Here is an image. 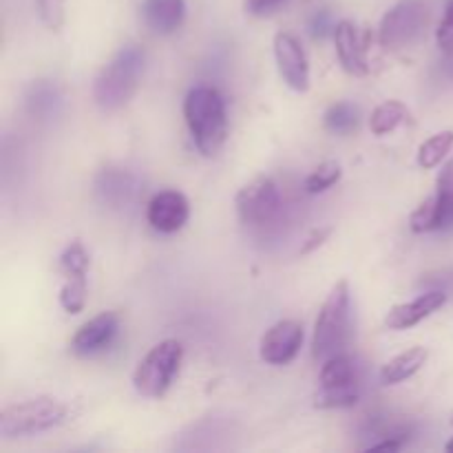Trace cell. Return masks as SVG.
Listing matches in <instances>:
<instances>
[{
    "label": "cell",
    "mask_w": 453,
    "mask_h": 453,
    "mask_svg": "<svg viewBox=\"0 0 453 453\" xmlns=\"http://www.w3.org/2000/svg\"><path fill=\"white\" fill-rule=\"evenodd\" d=\"M40 16L47 22V27L58 29L62 25V16H65V0H38Z\"/></svg>",
    "instance_id": "83f0119b"
},
{
    "label": "cell",
    "mask_w": 453,
    "mask_h": 453,
    "mask_svg": "<svg viewBox=\"0 0 453 453\" xmlns=\"http://www.w3.org/2000/svg\"><path fill=\"white\" fill-rule=\"evenodd\" d=\"M436 42L442 53L453 56V0H449V4L445 9V16H442L441 25H438Z\"/></svg>",
    "instance_id": "4316f807"
},
{
    "label": "cell",
    "mask_w": 453,
    "mask_h": 453,
    "mask_svg": "<svg viewBox=\"0 0 453 453\" xmlns=\"http://www.w3.org/2000/svg\"><path fill=\"white\" fill-rule=\"evenodd\" d=\"M274 60H277V69L281 73L283 82L292 88V91L305 93L310 88V65L308 56H305L303 47L296 40V35L281 31L274 35Z\"/></svg>",
    "instance_id": "9c48e42d"
},
{
    "label": "cell",
    "mask_w": 453,
    "mask_h": 453,
    "mask_svg": "<svg viewBox=\"0 0 453 453\" xmlns=\"http://www.w3.org/2000/svg\"><path fill=\"white\" fill-rule=\"evenodd\" d=\"M137 180L124 168H104L96 177V195L111 208H122L137 195Z\"/></svg>",
    "instance_id": "9a60e30c"
},
{
    "label": "cell",
    "mask_w": 453,
    "mask_h": 453,
    "mask_svg": "<svg viewBox=\"0 0 453 453\" xmlns=\"http://www.w3.org/2000/svg\"><path fill=\"white\" fill-rule=\"evenodd\" d=\"M142 18L153 34L171 35L184 25L186 3L184 0H144Z\"/></svg>",
    "instance_id": "2e32d148"
},
{
    "label": "cell",
    "mask_w": 453,
    "mask_h": 453,
    "mask_svg": "<svg viewBox=\"0 0 453 453\" xmlns=\"http://www.w3.org/2000/svg\"><path fill=\"white\" fill-rule=\"evenodd\" d=\"M453 226V159L442 166L436 181V195L425 199L410 217L414 233H434Z\"/></svg>",
    "instance_id": "52a82bcc"
},
{
    "label": "cell",
    "mask_w": 453,
    "mask_h": 453,
    "mask_svg": "<svg viewBox=\"0 0 453 453\" xmlns=\"http://www.w3.org/2000/svg\"><path fill=\"white\" fill-rule=\"evenodd\" d=\"M349 339V286L339 281L327 295L312 334V357L317 361L343 352Z\"/></svg>",
    "instance_id": "3957f363"
},
{
    "label": "cell",
    "mask_w": 453,
    "mask_h": 453,
    "mask_svg": "<svg viewBox=\"0 0 453 453\" xmlns=\"http://www.w3.org/2000/svg\"><path fill=\"white\" fill-rule=\"evenodd\" d=\"M445 449H447V451H453V438H451L449 442H447V445H445Z\"/></svg>",
    "instance_id": "1f68e13d"
},
{
    "label": "cell",
    "mask_w": 453,
    "mask_h": 453,
    "mask_svg": "<svg viewBox=\"0 0 453 453\" xmlns=\"http://www.w3.org/2000/svg\"><path fill=\"white\" fill-rule=\"evenodd\" d=\"M66 416H69V407L56 398L40 396L25 403H16V405H9L0 411V436H35V434L49 432V429L65 423Z\"/></svg>",
    "instance_id": "277c9868"
},
{
    "label": "cell",
    "mask_w": 453,
    "mask_h": 453,
    "mask_svg": "<svg viewBox=\"0 0 453 453\" xmlns=\"http://www.w3.org/2000/svg\"><path fill=\"white\" fill-rule=\"evenodd\" d=\"M323 124L330 133L336 135H348V133L357 131L358 127V109L352 102H336L323 115Z\"/></svg>",
    "instance_id": "603a6c76"
},
{
    "label": "cell",
    "mask_w": 453,
    "mask_h": 453,
    "mask_svg": "<svg viewBox=\"0 0 453 453\" xmlns=\"http://www.w3.org/2000/svg\"><path fill=\"white\" fill-rule=\"evenodd\" d=\"M429 20L425 0H398L383 16L379 27V42L388 51L411 47L423 35Z\"/></svg>",
    "instance_id": "8992f818"
},
{
    "label": "cell",
    "mask_w": 453,
    "mask_h": 453,
    "mask_svg": "<svg viewBox=\"0 0 453 453\" xmlns=\"http://www.w3.org/2000/svg\"><path fill=\"white\" fill-rule=\"evenodd\" d=\"M234 203H237L239 219L255 228L270 224L281 212V195L270 177H255L252 181H248L237 193Z\"/></svg>",
    "instance_id": "ba28073f"
},
{
    "label": "cell",
    "mask_w": 453,
    "mask_h": 453,
    "mask_svg": "<svg viewBox=\"0 0 453 453\" xmlns=\"http://www.w3.org/2000/svg\"><path fill=\"white\" fill-rule=\"evenodd\" d=\"M429 352L425 348H411L407 352L398 354L392 361L385 363L383 370H380V383L383 385H398L403 380L411 379L414 374H418L420 367L427 363Z\"/></svg>",
    "instance_id": "d6986e66"
},
{
    "label": "cell",
    "mask_w": 453,
    "mask_h": 453,
    "mask_svg": "<svg viewBox=\"0 0 453 453\" xmlns=\"http://www.w3.org/2000/svg\"><path fill=\"white\" fill-rule=\"evenodd\" d=\"M336 29V22L332 20V13L330 12H319L317 16L310 20V34L314 38H326V35H334Z\"/></svg>",
    "instance_id": "f1b7e54d"
},
{
    "label": "cell",
    "mask_w": 453,
    "mask_h": 453,
    "mask_svg": "<svg viewBox=\"0 0 453 453\" xmlns=\"http://www.w3.org/2000/svg\"><path fill=\"white\" fill-rule=\"evenodd\" d=\"M319 385H321V389H341L358 385L357 363H354V358L345 352L326 358L321 367V374H319Z\"/></svg>",
    "instance_id": "ac0fdd59"
},
{
    "label": "cell",
    "mask_w": 453,
    "mask_h": 453,
    "mask_svg": "<svg viewBox=\"0 0 453 453\" xmlns=\"http://www.w3.org/2000/svg\"><path fill=\"white\" fill-rule=\"evenodd\" d=\"M453 149V131H441L425 140L418 149V166L429 171L436 168Z\"/></svg>",
    "instance_id": "44dd1931"
},
{
    "label": "cell",
    "mask_w": 453,
    "mask_h": 453,
    "mask_svg": "<svg viewBox=\"0 0 453 453\" xmlns=\"http://www.w3.org/2000/svg\"><path fill=\"white\" fill-rule=\"evenodd\" d=\"M301 345H303V326L296 321H279L261 336L259 357L268 365L281 367L295 361Z\"/></svg>",
    "instance_id": "30bf717a"
},
{
    "label": "cell",
    "mask_w": 453,
    "mask_h": 453,
    "mask_svg": "<svg viewBox=\"0 0 453 453\" xmlns=\"http://www.w3.org/2000/svg\"><path fill=\"white\" fill-rule=\"evenodd\" d=\"M286 0H246V12L252 16H268L279 9Z\"/></svg>",
    "instance_id": "f546056e"
},
{
    "label": "cell",
    "mask_w": 453,
    "mask_h": 453,
    "mask_svg": "<svg viewBox=\"0 0 453 453\" xmlns=\"http://www.w3.org/2000/svg\"><path fill=\"white\" fill-rule=\"evenodd\" d=\"M447 303V295L441 290H432L420 295L418 299L410 301V303H398L385 317V326L389 330H410V327L418 326L420 321H425L427 317H432L434 312L442 308Z\"/></svg>",
    "instance_id": "5bb4252c"
},
{
    "label": "cell",
    "mask_w": 453,
    "mask_h": 453,
    "mask_svg": "<svg viewBox=\"0 0 453 453\" xmlns=\"http://www.w3.org/2000/svg\"><path fill=\"white\" fill-rule=\"evenodd\" d=\"M334 44H336V56H339V62L345 69V73L354 75V78H363V75L370 73L365 40L358 35V29L352 25V22L349 20L336 22Z\"/></svg>",
    "instance_id": "4fadbf2b"
},
{
    "label": "cell",
    "mask_w": 453,
    "mask_h": 453,
    "mask_svg": "<svg viewBox=\"0 0 453 453\" xmlns=\"http://www.w3.org/2000/svg\"><path fill=\"white\" fill-rule=\"evenodd\" d=\"M407 118H410V111L403 102L388 100L372 111L370 128L374 135H388V133L396 131L403 122H407Z\"/></svg>",
    "instance_id": "ffe728a7"
},
{
    "label": "cell",
    "mask_w": 453,
    "mask_h": 453,
    "mask_svg": "<svg viewBox=\"0 0 453 453\" xmlns=\"http://www.w3.org/2000/svg\"><path fill=\"white\" fill-rule=\"evenodd\" d=\"M361 398V388L352 385V388L341 389H319L314 396V407L317 410H343V407H354Z\"/></svg>",
    "instance_id": "cb8c5ba5"
},
{
    "label": "cell",
    "mask_w": 453,
    "mask_h": 453,
    "mask_svg": "<svg viewBox=\"0 0 453 453\" xmlns=\"http://www.w3.org/2000/svg\"><path fill=\"white\" fill-rule=\"evenodd\" d=\"M341 175H343V171H341L339 162L319 164V166L310 173L308 180H305V190H308L310 195L326 193V190H330L332 186L341 180Z\"/></svg>",
    "instance_id": "d4e9b609"
},
{
    "label": "cell",
    "mask_w": 453,
    "mask_h": 453,
    "mask_svg": "<svg viewBox=\"0 0 453 453\" xmlns=\"http://www.w3.org/2000/svg\"><path fill=\"white\" fill-rule=\"evenodd\" d=\"M146 53L137 44H127L97 73L93 82V100L104 113H113L135 97L144 75Z\"/></svg>",
    "instance_id": "6da1fadb"
},
{
    "label": "cell",
    "mask_w": 453,
    "mask_h": 453,
    "mask_svg": "<svg viewBox=\"0 0 453 453\" xmlns=\"http://www.w3.org/2000/svg\"><path fill=\"white\" fill-rule=\"evenodd\" d=\"M190 217V203L180 190H162L146 206V219L150 228L162 234H173L186 226Z\"/></svg>",
    "instance_id": "7c38bea8"
},
{
    "label": "cell",
    "mask_w": 453,
    "mask_h": 453,
    "mask_svg": "<svg viewBox=\"0 0 453 453\" xmlns=\"http://www.w3.org/2000/svg\"><path fill=\"white\" fill-rule=\"evenodd\" d=\"M87 274H65V283L60 288V305L65 308V312L78 314L82 312L84 305H87Z\"/></svg>",
    "instance_id": "7402d4cb"
},
{
    "label": "cell",
    "mask_w": 453,
    "mask_h": 453,
    "mask_svg": "<svg viewBox=\"0 0 453 453\" xmlns=\"http://www.w3.org/2000/svg\"><path fill=\"white\" fill-rule=\"evenodd\" d=\"M62 93L51 80H38L29 87L27 93V111L35 119H51L60 113Z\"/></svg>",
    "instance_id": "e0dca14e"
},
{
    "label": "cell",
    "mask_w": 453,
    "mask_h": 453,
    "mask_svg": "<svg viewBox=\"0 0 453 453\" xmlns=\"http://www.w3.org/2000/svg\"><path fill=\"white\" fill-rule=\"evenodd\" d=\"M184 361V345L166 339L155 345L133 372V388L144 398H162L171 389Z\"/></svg>",
    "instance_id": "5b68a950"
},
{
    "label": "cell",
    "mask_w": 453,
    "mask_h": 453,
    "mask_svg": "<svg viewBox=\"0 0 453 453\" xmlns=\"http://www.w3.org/2000/svg\"><path fill=\"white\" fill-rule=\"evenodd\" d=\"M88 252L80 242H71L60 255V270L65 274H87L88 273Z\"/></svg>",
    "instance_id": "484cf974"
},
{
    "label": "cell",
    "mask_w": 453,
    "mask_h": 453,
    "mask_svg": "<svg viewBox=\"0 0 453 453\" xmlns=\"http://www.w3.org/2000/svg\"><path fill=\"white\" fill-rule=\"evenodd\" d=\"M119 330V319L115 312H100L93 317L91 321L84 323L71 339L69 349L71 354L80 358L96 357V354L104 352L111 343L115 341Z\"/></svg>",
    "instance_id": "8fae6325"
},
{
    "label": "cell",
    "mask_w": 453,
    "mask_h": 453,
    "mask_svg": "<svg viewBox=\"0 0 453 453\" xmlns=\"http://www.w3.org/2000/svg\"><path fill=\"white\" fill-rule=\"evenodd\" d=\"M184 118L199 153L203 157H217L228 137V118L221 93L212 87L190 88L184 100Z\"/></svg>",
    "instance_id": "7a4b0ae2"
},
{
    "label": "cell",
    "mask_w": 453,
    "mask_h": 453,
    "mask_svg": "<svg viewBox=\"0 0 453 453\" xmlns=\"http://www.w3.org/2000/svg\"><path fill=\"white\" fill-rule=\"evenodd\" d=\"M330 233L332 230L330 228H323V230H317V233L312 234V237L308 239V243H303V248H301V252H303V255H308V252H312L314 248L317 246H321L323 242H326L327 237H330Z\"/></svg>",
    "instance_id": "4dcf8cb0"
}]
</instances>
